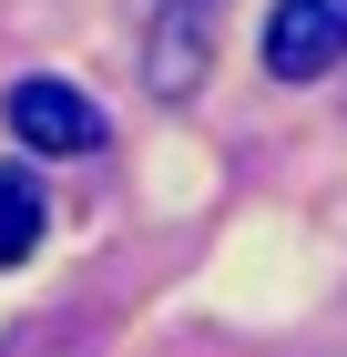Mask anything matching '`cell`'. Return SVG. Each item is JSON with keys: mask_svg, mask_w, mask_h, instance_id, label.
<instances>
[{"mask_svg": "<svg viewBox=\"0 0 347 357\" xmlns=\"http://www.w3.org/2000/svg\"><path fill=\"white\" fill-rule=\"evenodd\" d=\"M0 112H10V133H21L31 153H92V143H103V112L72 82H10Z\"/></svg>", "mask_w": 347, "mask_h": 357, "instance_id": "obj_2", "label": "cell"}, {"mask_svg": "<svg viewBox=\"0 0 347 357\" xmlns=\"http://www.w3.org/2000/svg\"><path fill=\"white\" fill-rule=\"evenodd\" d=\"M256 52H266L276 82H317V72H337V52H347V0H276Z\"/></svg>", "mask_w": 347, "mask_h": 357, "instance_id": "obj_1", "label": "cell"}, {"mask_svg": "<svg viewBox=\"0 0 347 357\" xmlns=\"http://www.w3.org/2000/svg\"><path fill=\"white\" fill-rule=\"evenodd\" d=\"M41 235H52V194H41V174H31V164H0V275L31 266Z\"/></svg>", "mask_w": 347, "mask_h": 357, "instance_id": "obj_3", "label": "cell"}]
</instances>
